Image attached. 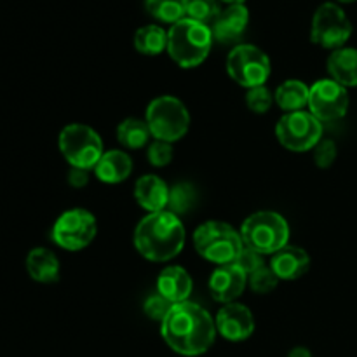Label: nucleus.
<instances>
[{
  "instance_id": "f257e3e1",
  "label": "nucleus",
  "mask_w": 357,
  "mask_h": 357,
  "mask_svg": "<svg viewBox=\"0 0 357 357\" xmlns=\"http://www.w3.org/2000/svg\"><path fill=\"white\" fill-rule=\"evenodd\" d=\"M216 324L211 314L194 302L174 303L160 323V335L171 351L185 357L208 352L216 338Z\"/></svg>"
},
{
  "instance_id": "f03ea898",
  "label": "nucleus",
  "mask_w": 357,
  "mask_h": 357,
  "mask_svg": "<svg viewBox=\"0 0 357 357\" xmlns=\"http://www.w3.org/2000/svg\"><path fill=\"white\" fill-rule=\"evenodd\" d=\"M185 227L174 213H149L136 225L135 248L143 258L150 261H169L181 253L185 246Z\"/></svg>"
},
{
  "instance_id": "7ed1b4c3",
  "label": "nucleus",
  "mask_w": 357,
  "mask_h": 357,
  "mask_svg": "<svg viewBox=\"0 0 357 357\" xmlns=\"http://www.w3.org/2000/svg\"><path fill=\"white\" fill-rule=\"evenodd\" d=\"M213 42L211 28L183 17L167 31V54L181 68H195L209 56Z\"/></svg>"
},
{
  "instance_id": "20e7f679",
  "label": "nucleus",
  "mask_w": 357,
  "mask_h": 357,
  "mask_svg": "<svg viewBox=\"0 0 357 357\" xmlns=\"http://www.w3.org/2000/svg\"><path fill=\"white\" fill-rule=\"evenodd\" d=\"M241 239L250 250L261 257L274 255L289 241V225L282 215L275 211H257L248 216L241 225Z\"/></svg>"
},
{
  "instance_id": "39448f33",
  "label": "nucleus",
  "mask_w": 357,
  "mask_h": 357,
  "mask_svg": "<svg viewBox=\"0 0 357 357\" xmlns=\"http://www.w3.org/2000/svg\"><path fill=\"white\" fill-rule=\"evenodd\" d=\"M194 246L204 260L220 267V265L234 264L243 251L244 244L241 239V232H237L232 225L227 222L211 220L195 229Z\"/></svg>"
},
{
  "instance_id": "423d86ee",
  "label": "nucleus",
  "mask_w": 357,
  "mask_h": 357,
  "mask_svg": "<svg viewBox=\"0 0 357 357\" xmlns=\"http://www.w3.org/2000/svg\"><path fill=\"white\" fill-rule=\"evenodd\" d=\"M145 122L153 139L174 143L183 138L190 128V114L178 98L159 96L146 107Z\"/></svg>"
},
{
  "instance_id": "0eeeda50",
  "label": "nucleus",
  "mask_w": 357,
  "mask_h": 357,
  "mask_svg": "<svg viewBox=\"0 0 357 357\" xmlns=\"http://www.w3.org/2000/svg\"><path fill=\"white\" fill-rule=\"evenodd\" d=\"M59 152L70 167L94 169L105 153L101 136L87 124H68L61 129L58 138Z\"/></svg>"
},
{
  "instance_id": "6e6552de",
  "label": "nucleus",
  "mask_w": 357,
  "mask_h": 357,
  "mask_svg": "<svg viewBox=\"0 0 357 357\" xmlns=\"http://www.w3.org/2000/svg\"><path fill=\"white\" fill-rule=\"evenodd\" d=\"M227 72L230 79L246 89L265 86L272 72L267 52L253 44H237L227 56Z\"/></svg>"
},
{
  "instance_id": "1a4fd4ad",
  "label": "nucleus",
  "mask_w": 357,
  "mask_h": 357,
  "mask_svg": "<svg viewBox=\"0 0 357 357\" xmlns=\"http://www.w3.org/2000/svg\"><path fill=\"white\" fill-rule=\"evenodd\" d=\"M278 142L291 152H309L323 139V122L310 112L284 114L275 126Z\"/></svg>"
},
{
  "instance_id": "9d476101",
  "label": "nucleus",
  "mask_w": 357,
  "mask_h": 357,
  "mask_svg": "<svg viewBox=\"0 0 357 357\" xmlns=\"http://www.w3.org/2000/svg\"><path fill=\"white\" fill-rule=\"evenodd\" d=\"M352 35V23L345 10L333 2L321 3L312 16L310 40L324 49L344 47Z\"/></svg>"
},
{
  "instance_id": "9b49d317",
  "label": "nucleus",
  "mask_w": 357,
  "mask_h": 357,
  "mask_svg": "<svg viewBox=\"0 0 357 357\" xmlns=\"http://www.w3.org/2000/svg\"><path fill=\"white\" fill-rule=\"evenodd\" d=\"M96 234V216L82 208L65 211L52 227V241L66 251L84 250L93 243Z\"/></svg>"
},
{
  "instance_id": "f8f14e48",
  "label": "nucleus",
  "mask_w": 357,
  "mask_h": 357,
  "mask_svg": "<svg viewBox=\"0 0 357 357\" xmlns=\"http://www.w3.org/2000/svg\"><path fill=\"white\" fill-rule=\"evenodd\" d=\"M349 110L347 87L333 79H321L310 86L309 112L321 122H333L345 117Z\"/></svg>"
},
{
  "instance_id": "ddd939ff",
  "label": "nucleus",
  "mask_w": 357,
  "mask_h": 357,
  "mask_svg": "<svg viewBox=\"0 0 357 357\" xmlns=\"http://www.w3.org/2000/svg\"><path fill=\"white\" fill-rule=\"evenodd\" d=\"M216 331L229 342H244L253 335L255 316L243 303H227L215 317Z\"/></svg>"
},
{
  "instance_id": "4468645a",
  "label": "nucleus",
  "mask_w": 357,
  "mask_h": 357,
  "mask_svg": "<svg viewBox=\"0 0 357 357\" xmlns=\"http://www.w3.org/2000/svg\"><path fill=\"white\" fill-rule=\"evenodd\" d=\"M248 284V275L237 265H220L213 271L208 288L213 300L218 303H232L243 295Z\"/></svg>"
},
{
  "instance_id": "2eb2a0df",
  "label": "nucleus",
  "mask_w": 357,
  "mask_h": 357,
  "mask_svg": "<svg viewBox=\"0 0 357 357\" xmlns=\"http://www.w3.org/2000/svg\"><path fill=\"white\" fill-rule=\"evenodd\" d=\"M248 23H250V10L244 3L227 6L211 24L213 38L220 44H236L246 31Z\"/></svg>"
},
{
  "instance_id": "dca6fc26",
  "label": "nucleus",
  "mask_w": 357,
  "mask_h": 357,
  "mask_svg": "<svg viewBox=\"0 0 357 357\" xmlns=\"http://www.w3.org/2000/svg\"><path fill=\"white\" fill-rule=\"evenodd\" d=\"M279 281H296L303 278L310 268V257L305 250L288 244L272 255L271 265Z\"/></svg>"
},
{
  "instance_id": "f3484780",
  "label": "nucleus",
  "mask_w": 357,
  "mask_h": 357,
  "mask_svg": "<svg viewBox=\"0 0 357 357\" xmlns=\"http://www.w3.org/2000/svg\"><path fill=\"white\" fill-rule=\"evenodd\" d=\"M192 288H194V282H192L190 274L180 265H169L162 268L157 278V293L169 300L171 303L187 302Z\"/></svg>"
},
{
  "instance_id": "a211bd4d",
  "label": "nucleus",
  "mask_w": 357,
  "mask_h": 357,
  "mask_svg": "<svg viewBox=\"0 0 357 357\" xmlns=\"http://www.w3.org/2000/svg\"><path fill=\"white\" fill-rule=\"evenodd\" d=\"M135 199L145 211H164L169 199V187L157 174H143L135 183Z\"/></svg>"
},
{
  "instance_id": "6ab92c4d",
  "label": "nucleus",
  "mask_w": 357,
  "mask_h": 357,
  "mask_svg": "<svg viewBox=\"0 0 357 357\" xmlns=\"http://www.w3.org/2000/svg\"><path fill=\"white\" fill-rule=\"evenodd\" d=\"M94 173L101 183L117 185L128 180L132 173V159L124 150H108L94 166Z\"/></svg>"
},
{
  "instance_id": "aec40b11",
  "label": "nucleus",
  "mask_w": 357,
  "mask_h": 357,
  "mask_svg": "<svg viewBox=\"0 0 357 357\" xmlns=\"http://www.w3.org/2000/svg\"><path fill=\"white\" fill-rule=\"evenodd\" d=\"M330 79L344 87H357V49L340 47L326 61Z\"/></svg>"
},
{
  "instance_id": "412c9836",
  "label": "nucleus",
  "mask_w": 357,
  "mask_h": 357,
  "mask_svg": "<svg viewBox=\"0 0 357 357\" xmlns=\"http://www.w3.org/2000/svg\"><path fill=\"white\" fill-rule=\"evenodd\" d=\"M26 272L35 282L51 284L59 279V260L47 248H33L26 257Z\"/></svg>"
},
{
  "instance_id": "4be33fe9",
  "label": "nucleus",
  "mask_w": 357,
  "mask_h": 357,
  "mask_svg": "<svg viewBox=\"0 0 357 357\" xmlns=\"http://www.w3.org/2000/svg\"><path fill=\"white\" fill-rule=\"evenodd\" d=\"M309 94L310 87L305 86V82L298 79H291L284 80L275 89L274 101L284 114H291V112H300L309 107Z\"/></svg>"
},
{
  "instance_id": "5701e85b",
  "label": "nucleus",
  "mask_w": 357,
  "mask_h": 357,
  "mask_svg": "<svg viewBox=\"0 0 357 357\" xmlns=\"http://www.w3.org/2000/svg\"><path fill=\"white\" fill-rule=\"evenodd\" d=\"M135 49L145 56H157L167 49V31L159 24H145L135 33Z\"/></svg>"
},
{
  "instance_id": "b1692460",
  "label": "nucleus",
  "mask_w": 357,
  "mask_h": 357,
  "mask_svg": "<svg viewBox=\"0 0 357 357\" xmlns=\"http://www.w3.org/2000/svg\"><path fill=\"white\" fill-rule=\"evenodd\" d=\"M149 126L142 119L129 117L124 119L121 124L117 126V139L122 146L129 150H138L149 143L150 139Z\"/></svg>"
},
{
  "instance_id": "393cba45",
  "label": "nucleus",
  "mask_w": 357,
  "mask_h": 357,
  "mask_svg": "<svg viewBox=\"0 0 357 357\" xmlns=\"http://www.w3.org/2000/svg\"><path fill=\"white\" fill-rule=\"evenodd\" d=\"M197 204V190L188 181H180L169 188V199H167V211L174 213L176 216L187 215Z\"/></svg>"
},
{
  "instance_id": "a878e982",
  "label": "nucleus",
  "mask_w": 357,
  "mask_h": 357,
  "mask_svg": "<svg viewBox=\"0 0 357 357\" xmlns=\"http://www.w3.org/2000/svg\"><path fill=\"white\" fill-rule=\"evenodd\" d=\"M187 0H145L146 13L160 23L174 24L185 17Z\"/></svg>"
},
{
  "instance_id": "bb28decb",
  "label": "nucleus",
  "mask_w": 357,
  "mask_h": 357,
  "mask_svg": "<svg viewBox=\"0 0 357 357\" xmlns=\"http://www.w3.org/2000/svg\"><path fill=\"white\" fill-rule=\"evenodd\" d=\"M220 0H187L185 2V17L211 28L216 17L220 16Z\"/></svg>"
},
{
  "instance_id": "cd10ccee",
  "label": "nucleus",
  "mask_w": 357,
  "mask_h": 357,
  "mask_svg": "<svg viewBox=\"0 0 357 357\" xmlns=\"http://www.w3.org/2000/svg\"><path fill=\"white\" fill-rule=\"evenodd\" d=\"M246 105L253 114H267L272 108V105H274V94L265 86L253 87V89H248Z\"/></svg>"
},
{
  "instance_id": "c85d7f7f",
  "label": "nucleus",
  "mask_w": 357,
  "mask_h": 357,
  "mask_svg": "<svg viewBox=\"0 0 357 357\" xmlns=\"http://www.w3.org/2000/svg\"><path fill=\"white\" fill-rule=\"evenodd\" d=\"M279 284V278L274 274L271 267L264 265L261 268H258L257 272L250 275V286L255 293L258 295H267V293L274 291Z\"/></svg>"
},
{
  "instance_id": "c756f323",
  "label": "nucleus",
  "mask_w": 357,
  "mask_h": 357,
  "mask_svg": "<svg viewBox=\"0 0 357 357\" xmlns=\"http://www.w3.org/2000/svg\"><path fill=\"white\" fill-rule=\"evenodd\" d=\"M173 305L174 303H171L169 300L164 298L162 295L153 293V295H150L149 298L145 300V303H143V312H145V316L149 317V319L162 323V319L167 316V312H169Z\"/></svg>"
},
{
  "instance_id": "7c9ffc66",
  "label": "nucleus",
  "mask_w": 357,
  "mask_h": 357,
  "mask_svg": "<svg viewBox=\"0 0 357 357\" xmlns=\"http://www.w3.org/2000/svg\"><path fill=\"white\" fill-rule=\"evenodd\" d=\"M146 159L152 166L166 167L173 160V143L153 139L149 145V150H146Z\"/></svg>"
},
{
  "instance_id": "2f4dec72",
  "label": "nucleus",
  "mask_w": 357,
  "mask_h": 357,
  "mask_svg": "<svg viewBox=\"0 0 357 357\" xmlns=\"http://www.w3.org/2000/svg\"><path fill=\"white\" fill-rule=\"evenodd\" d=\"M337 160V143L333 139H321L314 149V162L319 169H328Z\"/></svg>"
},
{
  "instance_id": "473e14b6",
  "label": "nucleus",
  "mask_w": 357,
  "mask_h": 357,
  "mask_svg": "<svg viewBox=\"0 0 357 357\" xmlns=\"http://www.w3.org/2000/svg\"><path fill=\"white\" fill-rule=\"evenodd\" d=\"M234 265H237L246 275H251L253 272H257L258 268L264 267V257H261L260 253H257L255 250H250V248L244 246L243 251L239 253V257L234 261Z\"/></svg>"
},
{
  "instance_id": "72a5a7b5",
  "label": "nucleus",
  "mask_w": 357,
  "mask_h": 357,
  "mask_svg": "<svg viewBox=\"0 0 357 357\" xmlns=\"http://www.w3.org/2000/svg\"><path fill=\"white\" fill-rule=\"evenodd\" d=\"M68 183L73 188H82L89 183V169L82 167H70L68 171Z\"/></svg>"
},
{
  "instance_id": "f704fd0d",
  "label": "nucleus",
  "mask_w": 357,
  "mask_h": 357,
  "mask_svg": "<svg viewBox=\"0 0 357 357\" xmlns=\"http://www.w3.org/2000/svg\"><path fill=\"white\" fill-rule=\"evenodd\" d=\"M288 357H312V354L307 347H295L293 351H289Z\"/></svg>"
},
{
  "instance_id": "c9c22d12",
  "label": "nucleus",
  "mask_w": 357,
  "mask_h": 357,
  "mask_svg": "<svg viewBox=\"0 0 357 357\" xmlns=\"http://www.w3.org/2000/svg\"><path fill=\"white\" fill-rule=\"evenodd\" d=\"M220 2H225L229 6H232V3H244V0H220Z\"/></svg>"
},
{
  "instance_id": "e433bc0d",
  "label": "nucleus",
  "mask_w": 357,
  "mask_h": 357,
  "mask_svg": "<svg viewBox=\"0 0 357 357\" xmlns=\"http://www.w3.org/2000/svg\"><path fill=\"white\" fill-rule=\"evenodd\" d=\"M338 2H344V3H349V2H354V0H338Z\"/></svg>"
}]
</instances>
